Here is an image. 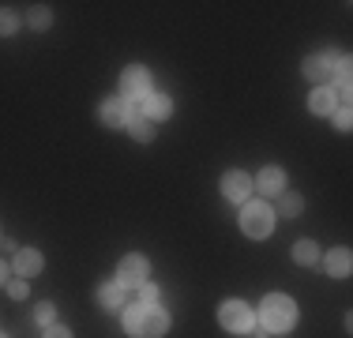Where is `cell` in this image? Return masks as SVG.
<instances>
[{"mask_svg": "<svg viewBox=\"0 0 353 338\" xmlns=\"http://www.w3.org/2000/svg\"><path fill=\"white\" fill-rule=\"evenodd\" d=\"M222 196L233 199V203H245L252 196V177L245 169H230V173L222 177Z\"/></svg>", "mask_w": 353, "mask_h": 338, "instance_id": "8", "label": "cell"}, {"mask_svg": "<svg viewBox=\"0 0 353 338\" xmlns=\"http://www.w3.org/2000/svg\"><path fill=\"white\" fill-rule=\"evenodd\" d=\"M279 215H282V218H297V215H301V196L282 192V196H279Z\"/></svg>", "mask_w": 353, "mask_h": 338, "instance_id": "18", "label": "cell"}, {"mask_svg": "<svg viewBox=\"0 0 353 338\" xmlns=\"http://www.w3.org/2000/svg\"><path fill=\"white\" fill-rule=\"evenodd\" d=\"M241 230H245L248 237H271L274 230V215H271V207L267 203H248L245 210H241Z\"/></svg>", "mask_w": 353, "mask_h": 338, "instance_id": "3", "label": "cell"}, {"mask_svg": "<svg viewBox=\"0 0 353 338\" xmlns=\"http://www.w3.org/2000/svg\"><path fill=\"white\" fill-rule=\"evenodd\" d=\"M124 331L132 338H162L170 331V316L154 304H124Z\"/></svg>", "mask_w": 353, "mask_h": 338, "instance_id": "1", "label": "cell"}, {"mask_svg": "<svg viewBox=\"0 0 353 338\" xmlns=\"http://www.w3.org/2000/svg\"><path fill=\"white\" fill-rule=\"evenodd\" d=\"M98 304L109 312H121L124 308V290L117 282H105V286H98Z\"/></svg>", "mask_w": 353, "mask_h": 338, "instance_id": "15", "label": "cell"}, {"mask_svg": "<svg viewBox=\"0 0 353 338\" xmlns=\"http://www.w3.org/2000/svg\"><path fill=\"white\" fill-rule=\"evenodd\" d=\"M334 106H339V98H334L331 87H319V90H312V98H308V109H312L316 117H331Z\"/></svg>", "mask_w": 353, "mask_h": 338, "instance_id": "12", "label": "cell"}, {"mask_svg": "<svg viewBox=\"0 0 353 338\" xmlns=\"http://www.w3.org/2000/svg\"><path fill=\"white\" fill-rule=\"evenodd\" d=\"M252 188L267 192V196H282V192H285V173H282L279 166H267L263 173H259V181L252 184Z\"/></svg>", "mask_w": 353, "mask_h": 338, "instance_id": "10", "label": "cell"}, {"mask_svg": "<svg viewBox=\"0 0 353 338\" xmlns=\"http://www.w3.org/2000/svg\"><path fill=\"white\" fill-rule=\"evenodd\" d=\"M259 319H263V331H271V335L293 331V324H297V304L285 297V293H267L263 304H259Z\"/></svg>", "mask_w": 353, "mask_h": 338, "instance_id": "2", "label": "cell"}, {"mask_svg": "<svg viewBox=\"0 0 353 338\" xmlns=\"http://www.w3.org/2000/svg\"><path fill=\"white\" fill-rule=\"evenodd\" d=\"M136 117V106L124 98H109L102 106V124L105 128H128V121Z\"/></svg>", "mask_w": 353, "mask_h": 338, "instance_id": "7", "label": "cell"}, {"mask_svg": "<svg viewBox=\"0 0 353 338\" xmlns=\"http://www.w3.org/2000/svg\"><path fill=\"white\" fill-rule=\"evenodd\" d=\"M46 338H72V331H68V327H46Z\"/></svg>", "mask_w": 353, "mask_h": 338, "instance_id": "25", "label": "cell"}, {"mask_svg": "<svg viewBox=\"0 0 353 338\" xmlns=\"http://www.w3.org/2000/svg\"><path fill=\"white\" fill-rule=\"evenodd\" d=\"M41 264H46V259H41L38 248H19V252H15V270H19L23 278H34L41 270Z\"/></svg>", "mask_w": 353, "mask_h": 338, "instance_id": "11", "label": "cell"}, {"mask_svg": "<svg viewBox=\"0 0 353 338\" xmlns=\"http://www.w3.org/2000/svg\"><path fill=\"white\" fill-rule=\"evenodd\" d=\"M19 27V19H15V12H8V8H0V34H12Z\"/></svg>", "mask_w": 353, "mask_h": 338, "instance_id": "21", "label": "cell"}, {"mask_svg": "<svg viewBox=\"0 0 353 338\" xmlns=\"http://www.w3.org/2000/svg\"><path fill=\"white\" fill-rule=\"evenodd\" d=\"M218 319H222V327L233 335H248L252 324H256V316H252V308L245 301H225L222 308H218Z\"/></svg>", "mask_w": 353, "mask_h": 338, "instance_id": "4", "label": "cell"}, {"mask_svg": "<svg viewBox=\"0 0 353 338\" xmlns=\"http://www.w3.org/2000/svg\"><path fill=\"white\" fill-rule=\"evenodd\" d=\"M128 132H132V139H139V143H150V139H154V128H150V121L139 113V109H136V117L128 121Z\"/></svg>", "mask_w": 353, "mask_h": 338, "instance_id": "16", "label": "cell"}, {"mask_svg": "<svg viewBox=\"0 0 353 338\" xmlns=\"http://www.w3.org/2000/svg\"><path fill=\"white\" fill-rule=\"evenodd\" d=\"M334 61H339L334 53H312V57L305 61V75H308L312 83L331 79V75H334Z\"/></svg>", "mask_w": 353, "mask_h": 338, "instance_id": "9", "label": "cell"}, {"mask_svg": "<svg viewBox=\"0 0 353 338\" xmlns=\"http://www.w3.org/2000/svg\"><path fill=\"white\" fill-rule=\"evenodd\" d=\"M4 278H8V267H4V259H0V282H4Z\"/></svg>", "mask_w": 353, "mask_h": 338, "instance_id": "26", "label": "cell"}, {"mask_svg": "<svg viewBox=\"0 0 353 338\" xmlns=\"http://www.w3.org/2000/svg\"><path fill=\"white\" fill-rule=\"evenodd\" d=\"M147 121H165V117L173 113V101L165 98V95H150L147 101H143V109H139Z\"/></svg>", "mask_w": 353, "mask_h": 338, "instance_id": "13", "label": "cell"}, {"mask_svg": "<svg viewBox=\"0 0 353 338\" xmlns=\"http://www.w3.org/2000/svg\"><path fill=\"white\" fill-rule=\"evenodd\" d=\"M323 267H327V275H331V278H346V275H350V267H353L350 248H334L331 256L323 259Z\"/></svg>", "mask_w": 353, "mask_h": 338, "instance_id": "14", "label": "cell"}, {"mask_svg": "<svg viewBox=\"0 0 353 338\" xmlns=\"http://www.w3.org/2000/svg\"><path fill=\"white\" fill-rule=\"evenodd\" d=\"M121 98L132 101V106L150 98V72L147 68H128V72L121 75Z\"/></svg>", "mask_w": 353, "mask_h": 338, "instance_id": "5", "label": "cell"}, {"mask_svg": "<svg viewBox=\"0 0 353 338\" xmlns=\"http://www.w3.org/2000/svg\"><path fill=\"white\" fill-rule=\"evenodd\" d=\"M334 124H339L342 132H350V124H353V113H350V106H342V109H334Z\"/></svg>", "mask_w": 353, "mask_h": 338, "instance_id": "22", "label": "cell"}, {"mask_svg": "<svg viewBox=\"0 0 353 338\" xmlns=\"http://www.w3.org/2000/svg\"><path fill=\"white\" fill-rule=\"evenodd\" d=\"M53 316H57L53 304H38V308H34V319H38L41 327H53Z\"/></svg>", "mask_w": 353, "mask_h": 338, "instance_id": "20", "label": "cell"}, {"mask_svg": "<svg viewBox=\"0 0 353 338\" xmlns=\"http://www.w3.org/2000/svg\"><path fill=\"white\" fill-rule=\"evenodd\" d=\"M0 338H4V335H0Z\"/></svg>", "mask_w": 353, "mask_h": 338, "instance_id": "27", "label": "cell"}, {"mask_svg": "<svg viewBox=\"0 0 353 338\" xmlns=\"http://www.w3.org/2000/svg\"><path fill=\"white\" fill-rule=\"evenodd\" d=\"M8 293H12L15 301H19V297H27V282H8Z\"/></svg>", "mask_w": 353, "mask_h": 338, "instance_id": "24", "label": "cell"}, {"mask_svg": "<svg viewBox=\"0 0 353 338\" xmlns=\"http://www.w3.org/2000/svg\"><path fill=\"white\" fill-rule=\"evenodd\" d=\"M154 301H158V290L150 282H143L139 286V304H154Z\"/></svg>", "mask_w": 353, "mask_h": 338, "instance_id": "23", "label": "cell"}, {"mask_svg": "<svg viewBox=\"0 0 353 338\" xmlns=\"http://www.w3.org/2000/svg\"><path fill=\"white\" fill-rule=\"evenodd\" d=\"M147 259H143V256H124L121 259V267H117V286H121V290H128V286H136V290H139V286L143 282H147Z\"/></svg>", "mask_w": 353, "mask_h": 338, "instance_id": "6", "label": "cell"}, {"mask_svg": "<svg viewBox=\"0 0 353 338\" xmlns=\"http://www.w3.org/2000/svg\"><path fill=\"white\" fill-rule=\"evenodd\" d=\"M293 259H297V264H305V267H312L316 259H319L316 244L312 241H297V244H293Z\"/></svg>", "mask_w": 353, "mask_h": 338, "instance_id": "17", "label": "cell"}, {"mask_svg": "<svg viewBox=\"0 0 353 338\" xmlns=\"http://www.w3.org/2000/svg\"><path fill=\"white\" fill-rule=\"evenodd\" d=\"M49 23H53V15H49V8H30V27H34V30H46Z\"/></svg>", "mask_w": 353, "mask_h": 338, "instance_id": "19", "label": "cell"}]
</instances>
